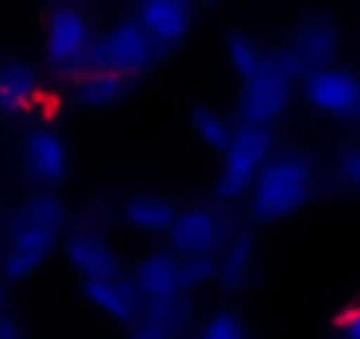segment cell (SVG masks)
<instances>
[{
	"mask_svg": "<svg viewBox=\"0 0 360 339\" xmlns=\"http://www.w3.org/2000/svg\"><path fill=\"white\" fill-rule=\"evenodd\" d=\"M318 181H321V170L311 152H304L297 145L276 148L248 191L251 219L255 223H283V219L304 212L318 195Z\"/></svg>",
	"mask_w": 360,
	"mask_h": 339,
	"instance_id": "1",
	"label": "cell"
},
{
	"mask_svg": "<svg viewBox=\"0 0 360 339\" xmlns=\"http://www.w3.org/2000/svg\"><path fill=\"white\" fill-rule=\"evenodd\" d=\"M68 223L64 205L53 195H39L25 205V212L18 216L15 230H11V244H8V258H4V272L11 279H25L32 276L53 251V244L60 241V230Z\"/></svg>",
	"mask_w": 360,
	"mask_h": 339,
	"instance_id": "2",
	"label": "cell"
},
{
	"mask_svg": "<svg viewBox=\"0 0 360 339\" xmlns=\"http://www.w3.org/2000/svg\"><path fill=\"white\" fill-rule=\"evenodd\" d=\"M162 57V50L152 43V36L141 29V22L131 15L124 22H113L106 32H96V43L82 64L124 82L127 89Z\"/></svg>",
	"mask_w": 360,
	"mask_h": 339,
	"instance_id": "3",
	"label": "cell"
},
{
	"mask_svg": "<svg viewBox=\"0 0 360 339\" xmlns=\"http://www.w3.org/2000/svg\"><path fill=\"white\" fill-rule=\"evenodd\" d=\"M276 152L272 145V131L258 127V124H233V134L226 141V148L219 152V177H216V198L223 205H233L240 198H248L255 177L262 174L265 159Z\"/></svg>",
	"mask_w": 360,
	"mask_h": 339,
	"instance_id": "4",
	"label": "cell"
},
{
	"mask_svg": "<svg viewBox=\"0 0 360 339\" xmlns=\"http://www.w3.org/2000/svg\"><path fill=\"white\" fill-rule=\"evenodd\" d=\"M297 82L300 78L290 71V64L279 57V50H272L269 60L255 75L240 78V92H237V113H240V120L272 131L286 117V110L293 103V92H297Z\"/></svg>",
	"mask_w": 360,
	"mask_h": 339,
	"instance_id": "5",
	"label": "cell"
},
{
	"mask_svg": "<svg viewBox=\"0 0 360 339\" xmlns=\"http://www.w3.org/2000/svg\"><path fill=\"white\" fill-rule=\"evenodd\" d=\"M0 106L36 127H53L68 113V92L29 71H8L0 75Z\"/></svg>",
	"mask_w": 360,
	"mask_h": 339,
	"instance_id": "6",
	"label": "cell"
},
{
	"mask_svg": "<svg viewBox=\"0 0 360 339\" xmlns=\"http://www.w3.org/2000/svg\"><path fill=\"white\" fill-rule=\"evenodd\" d=\"M96 43V25L92 18L75 4V0H60V4L46 15V29H43V50L50 57V64L68 75L71 68H78L89 50Z\"/></svg>",
	"mask_w": 360,
	"mask_h": 339,
	"instance_id": "7",
	"label": "cell"
},
{
	"mask_svg": "<svg viewBox=\"0 0 360 339\" xmlns=\"http://www.w3.org/2000/svg\"><path fill=\"white\" fill-rule=\"evenodd\" d=\"M304 103L328 120H360V75L339 64L318 68L300 78Z\"/></svg>",
	"mask_w": 360,
	"mask_h": 339,
	"instance_id": "8",
	"label": "cell"
},
{
	"mask_svg": "<svg viewBox=\"0 0 360 339\" xmlns=\"http://www.w3.org/2000/svg\"><path fill=\"white\" fill-rule=\"evenodd\" d=\"M134 293L141 300V307H173L184 304L191 286H188V272H184V258L166 251H148L134 272H131Z\"/></svg>",
	"mask_w": 360,
	"mask_h": 339,
	"instance_id": "9",
	"label": "cell"
},
{
	"mask_svg": "<svg viewBox=\"0 0 360 339\" xmlns=\"http://www.w3.org/2000/svg\"><path fill=\"white\" fill-rule=\"evenodd\" d=\"M339 50H342V32L332 18H304L300 25H293V32L279 46V57L290 64L297 78H304L318 68L335 64Z\"/></svg>",
	"mask_w": 360,
	"mask_h": 339,
	"instance_id": "10",
	"label": "cell"
},
{
	"mask_svg": "<svg viewBox=\"0 0 360 339\" xmlns=\"http://www.w3.org/2000/svg\"><path fill=\"white\" fill-rule=\"evenodd\" d=\"M166 241H169V251L180 258L216 255L219 244L226 241V223L212 205H188V209H176V219Z\"/></svg>",
	"mask_w": 360,
	"mask_h": 339,
	"instance_id": "11",
	"label": "cell"
},
{
	"mask_svg": "<svg viewBox=\"0 0 360 339\" xmlns=\"http://www.w3.org/2000/svg\"><path fill=\"white\" fill-rule=\"evenodd\" d=\"M195 11H198V0H138L134 18L152 36V43L162 53H169L191 36Z\"/></svg>",
	"mask_w": 360,
	"mask_h": 339,
	"instance_id": "12",
	"label": "cell"
},
{
	"mask_svg": "<svg viewBox=\"0 0 360 339\" xmlns=\"http://www.w3.org/2000/svg\"><path fill=\"white\" fill-rule=\"evenodd\" d=\"M82 293H85V300H89L99 314H106V318L117 321V325H134V321L141 318V311H145L127 272L99 276V279H82Z\"/></svg>",
	"mask_w": 360,
	"mask_h": 339,
	"instance_id": "13",
	"label": "cell"
},
{
	"mask_svg": "<svg viewBox=\"0 0 360 339\" xmlns=\"http://www.w3.org/2000/svg\"><path fill=\"white\" fill-rule=\"evenodd\" d=\"M64 258H68V265H71L82 279H99V276H117V272H124L117 248H113L103 234H96V230H75V234L64 241Z\"/></svg>",
	"mask_w": 360,
	"mask_h": 339,
	"instance_id": "14",
	"label": "cell"
},
{
	"mask_svg": "<svg viewBox=\"0 0 360 339\" xmlns=\"http://www.w3.org/2000/svg\"><path fill=\"white\" fill-rule=\"evenodd\" d=\"M255 258H258V244L251 230H237L226 234V241L216 251V283L226 293H237L251 283L255 276Z\"/></svg>",
	"mask_w": 360,
	"mask_h": 339,
	"instance_id": "15",
	"label": "cell"
},
{
	"mask_svg": "<svg viewBox=\"0 0 360 339\" xmlns=\"http://www.w3.org/2000/svg\"><path fill=\"white\" fill-rule=\"evenodd\" d=\"M120 219L138 230V234H148V237H166L173 219H176V205L166 198V195H152V191H141V195H131L124 198L120 205Z\"/></svg>",
	"mask_w": 360,
	"mask_h": 339,
	"instance_id": "16",
	"label": "cell"
},
{
	"mask_svg": "<svg viewBox=\"0 0 360 339\" xmlns=\"http://www.w3.org/2000/svg\"><path fill=\"white\" fill-rule=\"evenodd\" d=\"M29 170L36 174L39 184H60L64 174H68V145L60 141V134L53 127H36L29 134Z\"/></svg>",
	"mask_w": 360,
	"mask_h": 339,
	"instance_id": "17",
	"label": "cell"
},
{
	"mask_svg": "<svg viewBox=\"0 0 360 339\" xmlns=\"http://www.w3.org/2000/svg\"><path fill=\"white\" fill-rule=\"evenodd\" d=\"M127 339H184L188 328V300L173 307H145L134 325H127Z\"/></svg>",
	"mask_w": 360,
	"mask_h": 339,
	"instance_id": "18",
	"label": "cell"
},
{
	"mask_svg": "<svg viewBox=\"0 0 360 339\" xmlns=\"http://www.w3.org/2000/svg\"><path fill=\"white\" fill-rule=\"evenodd\" d=\"M188 120H191L195 138H198L209 152L219 155V152L226 148V141H230V134H233V124H230L226 113H219L216 106H191Z\"/></svg>",
	"mask_w": 360,
	"mask_h": 339,
	"instance_id": "19",
	"label": "cell"
},
{
	"mask_svg": "<svg viewBox=\"0 0 360 339\" xmlns=\"http://www.w3.org/2000/svg\"><path fill=\"white\" fill-rule=\"evenodd\" d=\"M269 46H262L255 36H248V32H230L226 36V64H230V71H233V78L240 82V78H248V75H255L265 60H269Z\"/></svg>",
	"mask_w": 360,
	"mask_h": 339,
	"instance_id": "20",
	"label": "cell"
},
{
	"mask_svg": "<svg viewBox=\"0 0 360 339\" xmlns=\"http://www.w3.org/2000/svg\"><path fill=\"white\" fill-rule=\"evenodd\" d=\"M195 339H248V328H244L240 314H233V311H212L198 325Z\"/></svg>",
	"mask_w": 360,
	"mask_h": 339,
	"instance_id": "21",
	"label": "cell"
},
{
	"mask_svg": "<svg viewBox=\"0 0 360 339\" xmlns=\"http://www.w3.org/2000/svg\"><path fill=\"white\" fill-rule=\"evenodd\" d=\"M332 332L339 339H360V297L346 300L335 314H332Z\"/></svg>",
	"mask_w": 360,
	"mask_h": 339,
	"instance_id": "22",
	"label": "cell"
},
{
	"mask_svg": "<svg viewBox=\"0 0 360 339\" xmlns=\"http://www.w3.org/2000/svg\"><path fill=\"white\" fill-rule=\"evenodd\" d=\"M335 174L346 188L360 191V145H346L335 159Z\"/></svg>",
	"mask_w": 360,
	"mask_h": 339,
	"instance_id": "23",
	"label": "cell"
},
{
	"mask_svg": "<svg viewBox=\"0 0 360 339\" xmlns=\"http://www.w3.org/2000/svg\"><path fill=\"white\" fill-rule=\"evenodd\" d=\"M0 339H22V332H18V325L8 318V314H0Z\"/></svg>",
	"mask_w": 360,
	"mask_h": 339,
	"instance_id": "24",
	"label": "cell"
}]
</instances>
